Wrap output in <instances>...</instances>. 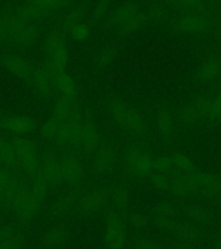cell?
<instances>
[{
  "label": "cell",
  "mask_w": 221,
  "mask_h": 249,
  "mask_svg": "<svg viewBox=\"0 0 221 249\" xmlns=\"http://www.w3.org/2000/svg\"><path fill=\"white\" fill-rule=\"evenodd\" d=\"M43 202L31 192V184L24 181L12 200L11 210L22 227H27L40 213Z\"/></svg>",
  "instance_id": "cell-1"
},
{
  "label": "cell",
  "mask_w": 221,
  "mask_h": 249,
  "mask_svg": "<svg viewBox=\"0 0 221 249\" xmlns=\"http://www.w3.org/2000/svg\"><path fill=\"white\" fill-rule=\"evenodd\" d=\"M0 18L4 23L6 40L21 45H30L38 37V26L25 22L16 13H6Z\"/></svg>",
  "instance_id": "cell-2"
},
{
  "label": "cell",
  "mask_w": 221,
  "mask_h": 249,
  "mask_svg": "<svg viewBox=\"0 0 221 249\" xmlns=\"http://www.w3.org/2000/svg\"><path fill=\"white\" fill-rule=\"evenodd\" d=\"M70 4L68 1L62 0H34L27 1L19 5L16 14L25 22L45 19L62 8Z\"/></svg>",
  "instance_id": "cell-3"
},
{
  "label": "cell",
  "mask_w": 221,
  "mask_h": 249,
  "mask_svg": "<svg viewBox=\"0 0 221 249\" xmlns=\"http://www.w3.org/2000/svg\"><path fill=\"white\" fill-rule=\"evenodd\" d=\"M44 51L45 61L51 62L59 71H64L69 58L65 33L58 30L51 31L44 41Z\"/></svg>",
  "instance_id": "cell-4"
},
{
  "label": "cell",
  "mask_w": 221,
  "mask_h": 249,
  "mask_svg": "<svg viewBox=\"0 0 221 249\" xmlns=\"http://www.w3.org/2000/svg\"><path fill=\"white\" fill-rule=\"evenodd\" d=\"M11 141L19 160L22 171L31 180L40 170L38 149L33 141L21 137H14Z\"/></svg>",
  "instance_id": "cell-5"
},
{
  "label": "cell",
  "mask_w": 221,
  "mask_h": 249,
  "mask_svg": "<svg viewBox=\"0 0 221 249\" xmlns=\"http://www.w3.org/2000/svg\"><path fill=\"white\" fill-rule=\"evenodd\" d=\"M82 121L83 118L81 116L79 111L74 113L62 124L58 135L54 140V144L60 147H82Z\"/></svg>",
  "instance_id": "cell-6"
},
{
  "label": "cell",
  "mask_w": 221,
  "mask_h": 249,
  "mask_svg": "<svg viewBox=\"0 0 221 249\" xmlns=\"http://www.w3.org/2000/svg\"><path fill=\"white\" fill-rule=\"evenodd\" d=\"M40 171L50 187H57L64 182L62 161L54 152L45 151L40 156Z\"/></svg>",
  "instance_id": "cell-7"
},
{
  "label": "cell",
  "mask_w": 221,
  "mask_h": 249,
  "mask_svg": "<svg viewBox=\"0 0 221 249\" xmlns=\"http://www.w3.org/2000/svg\"><path fill=\"white\" fill-rule=\"evenodd\" d=\"M172 27L184 34H202L209 31L212 23L201 14H187L177 18L172 23Z\"/></svg>",
  "instance_id": "cell-8"
},
{
  "label": "cell",
  "mask_w": 221,
  "mask_h": 249,
  "mask_svg": "<svg viewBox=\"0 0 221 249\" xmlns=\"http://www.w3.org/2000/svg\"><path fill=\"white\" fill-rule=\"evenodd\" d=\"M1 63L10 73L23 81L31 82L35 68L26 59L14 54H5L1 57Z\"/></svg>",
  "instance_id": "cell-9"
},
{
  "label": "cell",
  "mask_w": 221,
  "mask_h": 249,
  "mask_svg": "<svg viewBox=\"0 0 221 249\" xmlns=\"http://www.w3.org/2000/svg\"><path fill=\"white\" fill-rule=\"evenodd\" d=\"M63 181L73 188L82 185L84 179V168L76 157L67 155L62 160Z\"/></svg>",
  "instance_id": "cell-10"
},
{
  "label": "cell",
  "mask_w": 221,
  "mask_h": 249,
  "mask_svg": "<svg viewBox=\"0 0 221 249\" xmlns=\"http://www.w3.org/2000/svg\"><path fill=\"white\" fill-rule=\"evenodd\" d=\"M0 129L16 135H28L35 132V123L23 115H8L0 120Z\"/></svg>",
  "instance_id": "cell-11"
},
{
  "label": "cell",
  "mask_w": 221,
  "mask_h": 249,
  "mask_svg": "<svg viewBox=\"0 0 221 249\" xmlns=\"http://www.w3.org/2000/svg\"><path fill=\"white\" fill-rule=\"evenodd\" d=\"M212 100L206 97L195 99L191 104L187 106L181 111L179 119L183 124H189L208 117Z\"/></svg>",
  "instance_id": "cell-12"
},
{
  "label": "cell",
  "mask_w": 221,
  "mask_h": 249,
  "mask_svg": "<svg viewBox=\"0 0 221 249\" xmlns=\"http://www.w3.org/2000/svg\"><path fill=\"white\" fill-rule=\"evenodd\" d=\"M108 198L107 191L97 190L81 196L78 201V209L83 214H93L105 208Z\"/></svg>",
  "instance_id": "cell-13"
},
{
  "label": "cell",
  "mask_w": 221,
  "mask_h": 249,
  "mask_svg": "<svg viewBox=\"0 0 221 249\" xmlns=\"http://www.w3.org/2000/svg\"><path fill=\"white\" fill-rule=\"evenodd\" d=\"M197 174L195 175L175 174L171 178L170 191L176 197H184L187 195L197 191L199 189Z\"/></svg>",
  "instance_id": "cell-14"
},
{
  "label": "cell",
  "mask_w": 221,
  "mask_h": 249,
  "mask_svg": "<svg viewBox=\"0 0 221 249\" xmlns=\"http://www.w3.org/2000/svg\"><path fill=\"white\" fill-rule=\"evenodd\" d=\"M100 142V137L95 124L90 117H85L82 121V147L85 154L96 152Z\"/></svg>",
  "instance_id": "cell-15"
},
{
  "label": "cell",
  "mask_w": 221,
  "mask_h": 249,
  "mask_svg": "<svg viewBox=\"0 0 221 249\" xmlns=\"http://www.w3.org/2000/svg\"><path fill=\"white\" fill-rule=\"evenodd\" d=\"M115 154L109 145H102L98 148L93 159V169L98 174L108 173L114 166Z\"/></svg>",
  "instance_id": "cell-16"
},
{
  "label": "cell",
  "mask_w": 221,
  "mask_h": 249,
  "mask_svg": "<svg viewBox=\"0 0 221 249\" xmlns=\"http://www.w3.org/2000/svg\"><path fill=\"white\" fill-rule=\"evenodd\" d=\"M68 237V231L64 226L56 225L51 227L42 233L39 239L40 245L46 249H54L66 242Z\"/></svg>",
  "instance_id": "cell-17"
},
{
  "label": "cell",
  "mask_w": 221,
  "mask_h": 249,
  "mask_svg": "<svg viewBox=\"0 0 221 249\" xmlns=\"http://www.w3.org/2000/svg\"><path fill=\"white\" fill-rule=\"evenodd\" d=\"M0 162L3 167L10 171L17 173L23 171L11 140L3 139L0 142Z\"/></svg>",
  "instance_id": "cell-18"
},
{
  "label": "cell",
  "mask_w": 221,
  "mask_h": 249,
  "mask_svg": "<svg viewBox=\"0 0 221 249\" xmlns=\"http://www.w3.org/2000/svg\"><path fill=\"white\" fill-rule=\"evenodd\" d=\"M80 197V195L76 191H71L63 195L52 203L50 209V214L54 218L61 217L66 214L77 204Z\"/></svg>",
  "instance_id": "cell-19"
},
{
  "label": "cell",
  "mask_w": 221,
  "mask_h": 249,
  "mask_svg": "<svg viewBox=\"0 0 221 249\" xmlns=\"http://www.w3.org/2000/svg\"><path fill=\"white\" fill-rule=\"evenodd\" d=\"M77 104L75 100H71L68 98L61 95V97L55 102L51 116L54 117L61 123H64L68 120L74 113L78 112Z\"/></svg>",
  "instance_id": "cell-20"
},
{
  "label": "cell",
  "mask_w": 221,
  "mask_h": 249,
  "mask_svg": "<svg viewBox=\"0 0 221 249\" xmlns=\"http://www.w3.org/2000/svg\"><path fill=\"white\" fill-rule=\"evenodd\" d=\"M221 71V60L217 56H210L203 62L197 72V80L202 83L212 82Z\"/></svg>",
  "instance_id": "cell-21"
},
{
  "label": "cell",
  "mask_w": 221,
  "mask_h": 249,
  "mask_svg": "<svg viewBox=\"0 0 221 249\" xmlns=\"http://www.w3.org/2000/svg\"><path fill=\"white\" fill-rule=\"evenodd\" d=\"M199 188L202 189L204 194L208 196H217L221 195V177L214 175L213 173L197 174Z\"/></svg>",
  "instance_id": "cell-22"
},
{
  "label": "cell",
  "mask_w": 221,
  "mask_h": 249,
  "mask_svg": "<svg viewBox=\"0 0 221 249\" xmlns=\"http://www.w3.org/2000/svg\"><path fill=\"white\" fill-rule=\"evenodd\" d=\"M175 237L184 244L190 245L201 241L202 233L201 230L195 226L188 223H179L176 222L175 229L173 230Z\"/></svg>",
  "instance_id": "cell-23"
},
{
  "label": "cell",
  "mask_w": 221,
  "mask_h": 249,
  "mask_svg": "<svg viewBox=\"0 0 221 249\" xmlns=\"http://www.w3.org/2000/svg\"><path fill=\"white\" fill-rule=\"evenodd\" d=\"M139 7L136 3L128 2L121 4L120 6L117 8L110 17L109 22L113 26L119 27L127 20L132 18V17L139 13Z\"/></svg>",
  "instance_id": "cell-24"
},
{
  "label": "cell",
  "mask_w": 221,
  "mask_h": 249,
  "mask_svg": "<svg viewBox=\"0 0 221 249\" xmlns=\"http://www.w3.org/2000/svg\"><path fill=\"white\" fill-rule=\"evenodd\" d=\"M30 82L35 92L38 93L40 96L43 98L51 97L53 89L50 79L43 69H35Z\"/></svg>",
  "instance_id": "cell-25"
},
{
  "label": "cell",
  "mask_w": 221,
  "mask_h": 249,
  "mask_svg": "<svg viewBox=\"0 0 221 249\" xmlns=\"http://www.w3.org/2000/svg\"><path fill=\"white\" fill-rule=\"evenodd\" d=\"M54 90L61 93L62 96L71 100H75L76 98V86L74 81L65 71L59 72Z\"/></svg>",
  "instance_id": "cell-26"
},
{
  "label": "cell",
  "mask_w": 221,
  "mask_h": 249,
  "mask_svg": "<svg viewBox=\"0 0 221 249\" xmlns=\"http://www.w3.org/2000/svg\"><path fill=\"white\" fill-rule=\"evenodd\" d=\"M127 242L126 231L105 229L104 233V244L106 249H123Z\"/></svg>",
  "instance_id": "cell-27"
},
{
  "label": "cell",
  "mask_w": 221,
  "mask_h": 249,
  "mask_svg": "<svg viewBox=\"0 0 221 249\" xmlns=\"http://www.w3.org/2000/svg\"><path fill=\"white\" fill-rule=\"evenodd\" d=\"M171 159L174 163L175 170L180 171L181 174L195 175L198 173V169L195 167L192 160L185 154L181 153V152H176L171 157Z\"/></svg>",
  "instance_id": "cell-28"
},
{
  "label": "cell",
  "mask_w": 221,
  "mask_h": 249,
  "mask_svg": "<svg viewBox=\"0 0 221 249\" xmlns=\"http://www.w3.org/2000/svg\"><path fill=\"white\" fill-rule=\"evenodd\" d=\"M31 192L33 193L36 198H38L43 202H44V200L46 199L49 189H50V185L40 170L35 174V177L31 179Z\"/></svg>",
  "instance_id": "cell-29"
},
{
  "label": "cell",
  "mask_w": 221,
  "mask_h": 249,
  "mask_svg": "<svg viewBox=\"0 0 221 249\" xmlns=\"http://www.w3.org/2000/svg\"><path fill=\"white\" fill-rule=\"evenodd\" d=\"M110 110L114 120L120 124L121 126L126 128L131 108L124 105L120 101L113 100L110 102Z\"/></svg>",
  "instance_id": "cell-30"
},
{
  "label": "cell",
  "mask_w": 221,
  "mask_h": 249,
  "mask_svg": "<svg viewBox=\"0 0 221 249\" xmlns=\"http://www.w3.org/2000/svg\"><path fill=\"white\" fill-rule=\"evenodd\" d=\"M144 153L143 149L137 144H132L131 146H129L127 150L125 151L124 160V166L131 175H132V173L136 167V163Z\"/></svg>",
  "instance_id": "cell-31"
},
{
  "label": "cell",
  "mask_w": 221,
  "mask_h": 249,
  "mask_svg": "<svg viewBox=\"0 0 221 249\" xmlns=\"http://www.w3.org/2000/svg\"><path fill=\"white\" fill-rule=\"evenodd\" d=\"M153 171H154L153 159L144 152L136 163L132 176L136 178H147V177H151Z\"/></svg>",
  "instance_id": "cell-32"
},
{
  "label": "cell",
  "mask_w": 221,
  "mask_h": 249,
  "mask_svg": "<svg viewBox=\"0 0 221 249\" xmlns=\"http://www.w3.org/2000/svg\"><path fill=\"white\" fill-rule=\"evenodd\" d=\"M110 196L113 204L119 210H124L128 205L130 195L128 190L123 185L113 187L110 192Z\"/></svg>",
  "instance_id": "cell-33"
},
{
  "label": "cell",
  "mask_w": 221,
  "mask_h": 249,
  "mask_svg": "<svg viewBox=\"0 0 221 249\" xmlns=\"http://www.w3.org/2000/svg\"><path fill=\"white\" fill-rule=\"evenodd\" d=\"M157 128L164 136H170L174 131V120L167 110L160 111L156 119Z\"/></svg>",
  "instance_id": "cell-34"
},
{
  "label": "cell",
  "mask_w": 221,
  "mask_h": 249,
  "mask_svg": "<svg viewBox=\"0 0 221 249\" xmlns=\"http://www.w3.org/2000/svg\"><path fill=\"white\" fill-rule=\"evenodd\" d=\"M186 214L190 220L197 223L208 224L211 222V215L209 212L200 205L194 204L187 207Z\"/></svg>",
  "instance_id": "cell-35"
},
{
  "label": "cell",
  "mask_w": 221,
  "mask_h": 249,
  "mask_svg": "<svg viewBox=\"0 0 221 249\" xmlns=\"http://www.w3.org/2000/svg\"><path fill=\"white\" fill-rule=\"evenodd\" d=\"M83 13L84 10L82 7L74 8L70 11L62 22V29L64 32L71 33V31L81 23Z\"/></svg>",
  "instance_id": "cell-36"
},
{
  "label": "cell",
  "mask_w": 221,
  "mask_h": 249,
  "mask_svg": "<svg viewBox=\"0 0 221 249\" xmlns=\"http://www.w3.org/2000/svg\"><path fill=\"white\" fill-rule=\"evenodd\" d=\"M145 20H146L145 15L144 13L139 12L120 25L119 27V32L121 34L127 35V34H131L135 31H138L139 29L143 27Z\"/></svg>",
  "instance_id": "cell-37"
},
{
  "label": "cell",
  "mask_w": 221,
  "mask_h": 249,
  "mask_svg": "<svg viewBox=\"0 0 221 249\" xmlns=\"http://www.w3.org/2000/svg\"><path fill=\"white\" fill-rule=\"evenodd\" d=\"M153 165H154V171L159 173H163L165 175H170L171 177L175 175V168L172 159L170 157H156L153 159Z\"/></svg>",
  "instance_id": "cell-38"
},
{
  "label": "cell",
  "mask_w": 221,
  "mask_h": 249,
  "mask_svg": "<svg viewBox=\"0 0 221 249\" xmlns=\"http://www.w3.org/2000/svg\"><path fill=\"white\" fill-rule=\"evenodd\" d=\"M62 123L54 119V117L51 118L44 123L43 127L41 128V135L47 140L54 142V140L58 135L59 131L62 126Z\"/></svg>",
  "instance_id": "cell-39"
},
{
  "label": "cell",
  "mask_w": 221,
  "mask_h": 249,
  "mask_svg": "<svg viewBox=\"0 0 221 249\" xmlns=\"http://www.w3.org/2000/svg\"><path fill=\"white\" fill-rule=\"evenodd\" d=\"M169 4L173 5V7L179 11L184 12H202L205 11V4L202 1H172Z\"/></svg>",
  "instance_id": "cell-40"
},
{
  "label": "cell",
  "mask_w": 221,
  "mask_h": 249,
  "mask_svg": "<svg viewBox=\"0 0 221 249\" xmlns=\"http://www.w3.org/2000/svg\"><path fill=\"white\" fill-rule=\"evenodd\" d=\"M105 229L126 231V223L124 218L114 210H109L105 216Z\"/></svg>",
  "instance_id": "cell-41"
},
{
  "label": "cell",
  "mask_w": 221,
  "mask_h": 249,
  "mask_svg": "<svg viewBox=\"0 0 221 249\" xmlns=\"http://www.w3.org/2000/svg\"><path fill=\"white\" fill-rule=\"evenodd\" d=\"M126 129L135 134H143L145 131V123L142 116L131 108L129 114L128 122L126 125Z\"/></svg>",
  "instance_id": "cell-42"
},
{
  "label": "cell",
  "mask_w": 221,
  "mask_h": 249,
  "mask_svg": "<svg viewBox=\"0 0 221 249\" xmlns=\"http://www.w3.org/2000/svg\"><path fill=\"white\" fill-rule=\"evenodd\" d=\"M24 243V234L21 230L12 237L0 241V249H21Z\"/></svg>",
  "instance_id": "cell-43"
},
{
  "label": "cell",
  "mask_w": 221,
  "mask_h": 249,
  "mask_svg": "<svg viewBox=\"0 0 221 249\" xmlns=\"http://www.w3.org/2000/svg\"><path fill=\"white\" fill-rule=\"evenodd\" d=\"M151 183L152 186L158 191H163V192L170 191V180L165 174L159 173V172L152 173L151 175Z\"/></svg>",
  "instance_id": "cell-44"
},
{
  "label": "cell",
  "mask_w": 221,
  "mask_h": 249,
  "mask_svg": "<svg viewBox=\"0 0 221 249\" xmlns=\"http://www.w3.org/2000/svg\"><path fill=\"white\" fill-rule=\"evenodd\" d=\"M176 213L175 207L173 203L168 201H163L159 202L155 207V216H162V217L172 218Z\"/></svg>",
  "instance_id": "cell-45"
},
{
  "label": "cell",
  "mask_w": 221,
  "mask_h": 249,
  "mask_svg": "<svg viewBox=\"0 0 221 249\" xmlns=\"http://www.w3.org/2000/svg\"><path fill=\"white\" fill-rule=\"evenodd\" d=\"M127 222L133 228L141 230V229H144L148 225L149 221L144 214L136 213V212H132L129 214Z\"/></svg>",
  "instance_id": "cell-46"
},
{
  "label": "cell",
  "mask_w": 221,
  "mask_h": 249,
  "mask_svg": "<svg viewBox=\"0 0 221 249\" xmlns=\"http://www.w3.org/2000/svg\"><path fill=\"white\" fill-rule=\"evenodd\" d=\"M70 34L74 40L82 42L89 37L91 35V30L89 26L85 23H80L78 26L74 28L73 31H71Z\"/></svg>",
  "instance_id": "cell-47"
},
{
  "label": "cell",
  "mask_w": 221,
  "mask_h": 249,
  "mask_svg": "<svg viewBox=\"0 0 221 249\" xmlns=\"http://www.w3.org/2000/svg\"><path fill=\"white\" fill-rule=\"evenodd\" d=\"M115 55H116V50L113 47H108L101 51L98 55V64L100 66H106L113 62Z\"/></svg>",
  "instance_id": "cell-48"
},
{
  "label": "cell",
  "mask_w": 221,
  "mask_h": 249,
  "mask_svg": "<svg viewBox=\"0 0 221 249\" xmlns=\"http://www.w3.org/2000/svg\"><path fill=\"white\" fill-rule=\"evenodd\" d=\"M154 223L160 230L170 231V232H173L176 225V222L172 218L162 217V216H155L154 218Z\"/></svg>",
  "instance_id": "cell-49"
},
{
  "label": "cell",
  "mask_w": 221,
  "mask_h": 249,
  "mask_svg": "<svg viewBox=\"0 0 221 249\" xmlns=\"http://www.w3.org/2000/svg\"><path fill=\"white\" fill-rule=\"evenodd\" d=\"M208 117L214 121H221V93L216 99L212 100Z\"/></svg>",
  "instance_id": "cell-50"
},
{
  "label": "cell",
  "mask_w": 221,
  "mask_h": 249,
  "mask_svg": "<svg viewBox=\"0 0 221 249\" xmlns=\"http://www.w3.org/2000/svg\"><path fill=\"white\" fill-rule=\"evenodd\" d=\"M19 230L13 224H1L0 226V241H4L8 238L12 237Z\"/></svg>",
  "instance_id": "cell-51"
},
{
  "label": "cell",
  "mask_w": 221,
  "mask_h": 249,
  "mask_svg": "<svg viewBox=\"0 0 221 249\" xmlns=\"http://www.w3.org/2000/svg\"><path fill=\"white\" fill-rule=\"evenodd\" d=\"M135 249H164L155 243L146 238H139L135 243Z\"/></svg>",
  "instance_id": "cell-52"
},
{
  "label": "cell",
  "mask_w": 221,
  "mask_h": 249,
  "mask_svg": "<svg viewBox=\"0 0 221 249\" xmlns=\"http://www.w3.org/2000/svg\"><path fill=\"white\" fill-rule=\"evenodd\" d=\"M108 2L101 1L94 6L93 12V18L94 19H100L108 10Z\"/></svg>",
  "instance_id": "cell-53"
},
{
  "label": "cell",
  "mask_w": 221,
  "mask_h": 249,
  "mask_svg": "<svg viewBox=\"0 0 221 249\" xmlns=\"http://www.w3.org/2000/svg\"><path fill=\"white\" fill-rule=\"evenodd\" d=\"M164 14H165V10L162 5L159 4H155L154 6H152L149 11V15L152 18V19L155 21L162 19Z\"/></svg>",
  "instance_id": "cell-54"
},
{
  "label": "cell",
  "mask_w": 221,
  "mask_h": 249,
  "mask_svg": "<svg viewBox=\"0 0 221 249\" xmlns=\"http://www.w3.org/2000/svg\"><path fill=\"white\" fill-rule=\"evenodd\" d=\"M4 40H6V34L3 22L0 19V42H3Z\"/></svg>",
  "instance_id": "cell-55"
},
{
  "label": "cell",
  "mask_w": 221,
  "mask_h": 249,
  "mask_svg": "<svg viewBox=\"0 0 221 249\" xmlns=\"http://www.w3.org/2000/svg\"><path fill=\"white\" fill-rule=\"evenodd\" d=\"M214 247L215 249H221V233L218 232L217 236L215 239V242H214Z\"/></svg>",
  "instance_id": "cell-56"
},
{
  "label": "cell",
  "mask_w": 221,
  "mask_h": 249,
  "mask_svg": "<svg viewBox=\"0 0 221 249\" xmlns=\"http://www.w3.org/2000/svg\"><path fill=\"white\" fill-rule=\"evenodd\" d=\"M2 140H3V138H2V137L0 136V142H1V141H2Z\"/></svg>",
  "instance_id": "cell-57"
},
{
  "label": "cell",
  "mask_w": 221,
  "mask_h": 249,
  "mask_svg": "<svg viewBox=\"0 0 221 249\" xmlns=\"http://www.w3.org/2000/svg\"><path fill=\"white\" fill-rule=\"evenodd\" d=\"M1 167H3V166H2V163H1V162H0V168Z\"/></svg>",
  "instance_id": "cell-58"
},
{
  "label": "cell",
  "mask_w": 221,
  "mask_h": 249,
  "mask_svg": "<svg viewBox=\"0 0 221 249\" xmlns=\"http://www.w3.org/2000/svg\"><path fill=\"white\" fill-rule=\"evenodd\" d=\"M0 226H1V216H0Z\"/></svg>",
  "instance_id": "cell-59"
},
{
  "label": "cell",
  "mask_w": 221,
  "mask_h": 249,
  "mask_svg": "<svg viewBox=\"0 0 221 249\" xmlns=\"http://www.w3.org/2000/svg\"><path fill=\"white\" fill-rule=\"evenodd\" d=\"M219 232H221V230H220V231H219Z\"/></svg>",
  "instance_id": "cell-60"
},
{
  "label": "cell",
  "mask_w": 221,
  "mask_h": 249,
  "mask_svg": "<svg viewBox=\"0 0 221 249\" xmlns=\"http://www.w3.org/2000/svg\"></svg>",
  "instance_id": "cell-61"
},
{
  "label": "cell",
  "mask_w": 221,
  "mask_h": 249,
  "mask_svg": "<svg viewBox=\"0 0 221 249\" xmlns=\"http://www.w3.org/2000/svg\"></svg>",
  "instance_id": "cell-62"
}]
</instances>
